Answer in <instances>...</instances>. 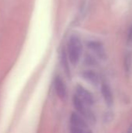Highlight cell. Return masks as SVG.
I'll list each match as a JSON object with an SVG mask.
<instances>
[{"mask_svg":"<svg viewBox=\"0 0 132 133\" xmlns=\"http://www.w3.org/2000/svg\"><path fill=\"white\" fill-rule=\"evenodd\" d=\"M70 133H87V124L79 114L73 112L70 116Z\"/></svg>","mask_w":132,"mask_h":133,"instance_id":"3957f363","label":"cell"},{"mask_svg":"<svg viewBox=\"0 0 132 133\" xmlns=\"http://www.w3.org/2000/svg\"><path fill=\"white\" fill-rule=\"evenodd\" d=\"M82 52V44L81 40L76 36L71 37L67 45V53L68 58L72 65H76L79 62Z\"/></svg>","mask_w":132,"mask_h":133,"instance_id":"6da1fadb","label":"cell"},{"mask_svg":"<svg viewBox=\"0 0 132 133\" xmlns=\"http://www.w3.org/2000/svg\"><path fill=\"white\" fill-rule=\"evenodd\" d=\"M128 133H132V123L131 124V125L129 126V129L128 130Z\"/></svg>","mask_w":132,"mask_h":133,"instance_id":"7c38bea8","label":"cell"},{"mask_svg":"<svg viewBox=\"0 0 132 133\" xmlns=\"http://www.w3.org/2000/svg\"><path fill=\"white\" fill-rule=\"evenodd\" d=\"M54 90L57 96L61 101H65L67 97V88L64 80L61 76H56L54 79Z\"/></svg>","mask_w":132,"mask_h":133,"instance_id":"5b68a950","label":"cell"},{"mask_svg":"<svg viewBox=\"0 0 132 133\" xmlns=\"http://www.w3.org/2000/svg\"><path fill=\"white\" fill-rule=\"evenodd\" d=\"M76 95L88 106H92L94 104V97L93 94L89 91L86 88L81 85H77L76 88Z\"/></svg>","mask_w":132,"mask_h":133,"instance_id":"277c9868","label":"cell"},{"mask_svg":"<svg viewBox=\"0 0 132 133\" xmlns=\"http://www.w3.org/2000/svg\"><path fill=\"white\" fill-rule=\"evenodd\" d=\"M82 76L83 78L89 82L90 83L92 84H97L99 83V81H100V78H99V76L98 74L93 71V70H86L82 72Z\"/></svg>","mask_w":132,"mask_h":133,"instance_id":"ba28073f","label":"cell"},{"mask_svg":"<svg viewBox=\"0 0 132 133\" xmlns=\"http://www.w3.org/2000/svg\"><path fill=\"white\" fill-rule=\"evenodd\" d=\"M88 47L92 50L100 58L104 59L106 58V53L103 48V45L101 42L99 41H89L87 44Z\"/></svg>","mask_w":132,"mask_h":133,"instance_id":"52a82bcc","label":"cell"},{"mask_svg":"<svg viewBox=\"0 0 132 133\" xmlns=\"http://www.w3.org/2000/svg\"><path fill=\"white\" fill-rule=\"evenodd\" d=\"M72 104L74 108L77 111L78 114H79L82 117L86 118L88 122L91 123L95 122L96 118L93 113L89 109V106L86 105L76 94L74 95L72 97Z\"/></svg>","mask_w":132,"mask_h":133,"instance_id":"7a4b0ae2","label":"cell"},{"mask_svg":"<svg viewBox=\"0 0 132 133\" xmlns=\"http://www.w3.org/2000/svg\"><path fill=\"white\" fill-rule=\"evenodd\" d=\"M61 64H62V66H63V68L65 69V72H66V74L68 76H69L70 70H69V68H68V60H67V57H66V54H65V51H63L62 54H61Z\"/></svg>","mask_w":132,"mask_h":133,"instance_id":"30bf717a","label":"cell"},{"mask_svg":"<svg viewBox=\"0 0 132 133\" xmlns=\"http://www.w3.org/2000/svg\"><path fill=\"white\" fill-rule=\"evenodd\" d=\"M132 68V55L128 54L124 58V70L127 73H130Z\"/></svg>","mask_w":132,"mask_h":133,"instance_id":"9c48e42d","label":"cell"},{"mask_svg":"<svg viewBox=\"0 0 132 133\" xmlns=\"http://www.w3.org/2000/svg\"><path fill=\"white\" fill-rule=\"evenodd\" d=\"M87 133H92V132H91V131H88V132H87Z\"/></svg>","mask_w":132,"mask_h":133,"instance_id":"4fadbf2b","label":"cell"},{"mask_svg":"<svg viewBox=\"0 0 132 133\" xmlns=\"http://www.w3.org/2000/svg\"><path fill=\"white\" fill-rule=\"evenodd\" d=\"M127 44L130 47H132V25L128 29L127 36Z\"/></svg>","mask_w":132,"mask_h":133,"instance_id":"8fae6325","label":"cell"},{"mask_svg":"<svg viewBox=\"0 0 132 133\" xmlns=\"http://www.w3.org/2000/svg\"><path fill=\"white\" fill-rule=\"evenodd\" d=\"M101 94L106 104L109 107L112 106L114 104V94L110 87L107 83H103L101 84Z\"/></svg>","mask_w":132,"mask_h":133,"instance_id":"8992f818","label":"cell"}]
</instances>
